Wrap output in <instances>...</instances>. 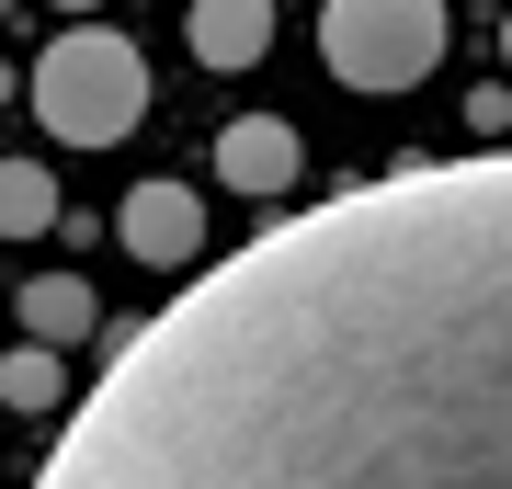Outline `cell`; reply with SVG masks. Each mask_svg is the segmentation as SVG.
Instances as JSON below:
<instances>
[{
  "instance_id": "2",
  "label": "cell",
  "mask_w": 512,
  "mask_h": 489,
  "mask_svg": "<svg viewBox=\"0 0 512 489\" xmlns=\"http://www.w3.org/2000/svg\"><path fill=\"white\" fill-rule=\"evenodd\" d=\"M23 91H35L57 148H114V137H137V114H148V57L114 35V23H69V35H46Z\"/></svg>"
},
{
  "instance_id": "8",
  "label": "cell",
  "mask_w": 512,
  "mask_h": 489,
  "mask_svg": "<svg viewBox=\"0 0 512 489\" xmlns=\"http://www.w3.org/2000/svg\"><path fill=\"white\" fill-rule=\"evenodd\" d=\"M0 410L57 421V410H69V353H46V342H0Z\"/></svg>"
},
{
  "instance_id": "6",
  "label": "cell",
  "mask_w": 512,
  "mask_h": 489,
  "mask_svg": "<svg viewBox=\"0 0 512 489\" xmlns=\"http://www.w3.org/2000/svg\"><path fill=\"white\" fill-rule=\"evenodd\" d=\"M183 46L205 69H262V46H274V0H194L183 12Z\"/></svg>"
},
{
  "instance_id": "5",
  "label": "cell",
  "mask_w": 512,
  "mask_h": 489,
  "mask_svg": "<svg viewBox=\"0 0 512 489\" xmlns=\"http://www.w3.org/2000/svg\"><path fill=\"white\" fill-rule=\"evenodd\" d=\"M296 171H308V148H296V126H285V114H239V126H217V182H228V194L274 205Z\"/></svg>"
},
{
  "instance_id": "7",
  "label": "cell",
  "mask_w": 512,
  "mask_h": 489,
  "mask_svg": "<svg viewBox=\"0 0 512 489\" xmlns=\"http://www.w3.org/2000/svg\"><path fill=\"white\" fill-rule=\"evenodd\" d=\"M23 342H46V353H69V342H92V319H103V296L80 285V273H35V285H23Z\"/></svg>"
},
{
  "instance_id": "10",
  "label": "cell",
  "mask_w": 512,
  "mask_h": 489,
  "mask_svg": "<svg viewBox=\"0 0 512 489\" xmlns=\"http://www.w3.org/2000/svg\"><path fill=\"white\" fill-rule=\"evenodd\" d=\"M57 12H69V23H92V0H57Z\"/></svg>"
},
{
  "instance_id": "1",
  "label": "cell",
  "mask_w": 512,
  "mask_h": 489,
  "mask_svg": "<svg viewBox=\"0 0 512 489\" xmlns=\"http://www.w3.org/2000/svg\"><path fill=\"white\" fill-rule=\"evenodd\" d=\"M35 489H512V160H410L194 273Z\"/></svg>"
},
{
  "instance_id": "3",
  "label": "cell",
  "mask_w": 512,
  "mask_h": 489,
  "mask_svg": "<svg viewBox=\"0 0 512 489\" xmlns=\"http://www.w3.org/2000/svg\"><path fill=\"white\" fill-rule=\"evenodd\" d=\"M456 46L444 0H319V57L342 91H421Z\"/></svg>"
},
{
  "instance_id": "9",
  "label": "cell",
  "mask_w": 512,
  "mask_h": 489,
  "mask_svg": "<svg viewBox=\"0 0 512 489\" xmlns=\"http://www.w3.org/2000/svg\"><path fill=\"white\" fill-rule=\"evenodd\" d=\"M57 228V182L35 160H0V239H46Z\"/></svg>"
},
{
  "instance_id": "4",
  "label": "cell",
  "mask_w": 512,
  "mask_h": 489,
  "mask_svg": "<svg viewBox=\"0 0 512 489\" xmlns=\"http://www.w3.org/2000/svg\"><path fill=\"white\" fill-rule=\"evenodd\" d=\"M114 239L148 262V273H194L205 262V194L194 182H126V217H114Z\"/></svg>"
}]
</instances>
